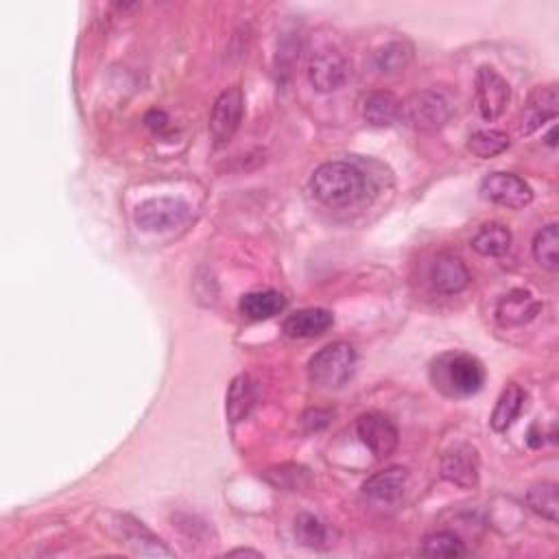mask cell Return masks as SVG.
Listing matches in <instances>:
<instances>
[{
    "instance_id": "2e32d148",
    "label": "cell",
    "mask_w": 559,
    "mask_h": 559,
    "mask_svg": "<svg viewBox=\"0 0 559 559\" xmlns=\"http://www.w3.org/2000/svg\"><path fill=\"white\" fill-rule=\"evenodd\" d=\"M335 326V317L326 308H302L284 319L282 330L291 339H315Z\"/></svg>"
},
{
    "instance_id": "4dcf8cb0",
    "label": "cell",
    "mask_w": 559,
    "mask_h": 559,
    "mask_svg": "<svg viewBox=\"0 0 559 559\" xmlns=\"http://www.w3.org/2000/svg\"><path fill=\"white\" fill-rule=\"evenodd\" d=\"M145 125L151 129V132H164L166 127H169V116H166V112L162 110H151L147 112L145 116Z\"/></svg>"
},
{
    "instance_id": "52a82bcc",
    "label": "cell",
    "mask_w": 559,
    "mask_h": 559,
    "mask_svg": "<svg viewBox=\"0 0 559 559\" xmlns=\"http://www.w3.org/2000/svg\"><path fill=\"white\" fill-rule=\"evenodd\" d=\"M479 193L492 204L520 210L533 201V188L514 173L496 171L485 175L479 184Z\"/></svg>"
},
{
    "instance_id": "30bf717a",
    "label": "cell",
    "mask_w": 559,
    "mask_h": 559,
    "mask_svg": "<svg viewBox=\"0 0 559 559\" xmlns=\"http://www.w3.org/2000/svg\"><path fill=\"white\" fill-rule=\"evenodd\" d=\"M356 433H359L361 442L376 459H387L396 453L398 448V428L391 422L385 413H363L359 422H356Z\"/></svg>"
},
{
    "instance_id": "8fae6325",
    "label": "cell",
    "mask_w": 559,
    "mask_h": 559,
    "mask_svg": "<svg viewBox=\"0 0 559 559\" xmlns=\"http://www.w3.org/2000/svg\"><path fill=\"white\" fill-rule=\"evenodd\" d=\"M511 99V88L507 79L492 66H481L477 70V107L483 121H496L507 110Z\"/></svg>"
},
{
    "instance_id": "1f68e13d",
    "label": "cell",
    "mask_w": 559,
    "mask_h": 559,
    "mask_svg": "<svg viewBox=\"0 0 559 559\" xmlns=\"http://www.w3.org/2000/svg\"><path fill=\"white\" fill-rule=\"evenodd\" d=\"M263 557V553H258V551H252V549H236V551H230L228 557Z\"/></svg>"
},
{
    "instance_id": "f1b7e54d",
    "label": "cell",
    "mask_w": 559,
    "mask_h": 559,
    "mask_svg": "<svg viewBox=\"0 0 559 559\" xmlns=\"http://www.w3.org/2000/svg\"><path fill=\"white\" fill-rule=\"evenodd\" d=\"M265 479L273 487H280V490H289V492L300 490V487L308 485V481H311V477H308V470L300 468V466H280V468L267 470Z\"/></svg>"
},
{
    "instance_id": "ac0fdd59",
    "label": "cell",
    "mask_w": 559,
    "mask_h": 559,
    "mask_svg": "<svg viewBox=\"0 0 559 559\" xmlns=\"http://www.w3.org/2000/svg\"><path fill=\"white\" fill-rule=\"evenodd\" d=\"M361 110H363L365 123L376 129L391 127L396 121H400V101L396 99V94L385 90H376L367 94L363 99Z\"/></svg>"
},
{
    "instance_id": "f546056e",
    "label": "cell",
    "mask_w": 559,
    "mask_h": 559,
    "mask_svg": "<svg viewBox=\"0 0 559 559\" xmlns=\"http://www.w3.org/2000/svg\"><path fill=\"white\" fill-rule=\"evenodd\" d=\"M328 422H330V413L328 411L315 409V411H308L304 415V424L308 426V431H319V428L328 426Z\"/></svg>"
},
{
    "instance_id": "603a6c76",
    "label": "cell",
    "mask_w": 559,
    "mask_h": 559,
    "mask_svg": "<svg viewBox=\"0 0 559 559\" xmlns=\"http://www.w3.org/2000/svg\"><path fill=\"white\" fill-rule=\"evenodd\" d=\"M293 533L297 544L306 546V549H326L330 544V529L321 518L313 514H300L295 518Z\"/></svg>"
},
{
    "instance_id": "8992f818",
    "label": "cell",
    "mask_w": 559,
    "mask_h": 559,
    "mask_svg": "<svg viewBox=\"0 0 559 559\" xmlns=\"http://www.w3.org/2000/svg\"><path fill=\"white\" fill-rule=\"evenodd\" d=\"M243 112H245V99L241 88L234 86L219 94L217 101L212 105L210 123H208L214 147L217 149L225 147L234 138V134L239 132Z\"/></svg>"
},
{
    "instance_id": "44dd1931",
    "label": "cell",
    "mask_w": 559,
    "mask_h": 559,
    "mask_svg": "<svg viewBox=\"0 0 559 559\" xmlns=\"http://www.w3.org/2000/svg\"><path fill=\"white\" fill-rule=\"evenodd\" d=\"M287 308V300L278 291H252L241 297L239 311L252 321H265L280 315Z\"/></svg>"
},
{
    "instance_id": "4fadbf2b",
    "label": "cell",
    "mask_w": 559,
    "mask_h": 559,
    "mask_svg": "<svg viewBox=\"0 0 559 559\" xmlns=\"http://www.w3.org/2000/svg\"><path fill=\"white\" fill-rule=\"evenodd\" d=\"M557 112H559L557 88L555 86L538 88L531 94L525 110L520 114V134L531 136L533 132H538L544 123L555 121Z\"/></svg>"
},
{
    "instance_id": "83f0119b",
    "label": "cell",
    "mask_w": 559,
    "mask_h": 559,
    "mask_svg": "<svg viewBox=\"0 0 559 559\" xmlns=\"http://www.w3.org/2000/svg\"><path fill=\"white\" fill-rule=\"evenodd\" d=\"M466 544L461 542L459 535L450 531H437L428 535L422 542V555L426 557H463L466 555Z\"/></svg>"
},
{
    "instance_id": "9c48e42d",
    "label": "cell",
    "mask_w": 559,
    "mask_h": 559,
    "mask_svg": "<svg viewBox=\"0 0 559 559\" xmlns=\"http://www.w3.org/2000/svg\"><path fill=\"white\" fill-rule=\"evenodd\" d=\"M112 533L116 535V540L125 544L129 551H134L136 555L145 557H173V551L169 546H164V542L153 535L140 520L127 514H116L112 522Z\"/></svg>"
},
{
    "instance_id": "7402d4cb",
    "label": "cell",
    "mask_w": 559,
    "mask_h": 559,
    "mask_svg": "<svg viewBox=\"0 0 559 559\" xmlns=\"http://www.w3.org/2000/svg\"><path fill=\"white\" fill-rule=\"evenodd\" d=\"M511 247V232L505 228L503 223H487L474 234L472 249L481 256L487 258H498L509 252Z\"/></svg>"
},
{
    "instance_id": "5bb4252c",
    "label": "cell",
    "mask_w": 559,
    "mask_h": 559,
    "mask_svg": "<svg viewBox=\"0 0 559 559\" xmlns=\"http://www.w3.org/2000/svg\"><path fill=\"white\" fill-rule=\"evenodd\" d=\"M431 282L439 293L455 295L470 284V271L459 256L439 254L431 267Z\"/></svg>"
},
{
    "instance_id": "d6986e66",
    "label": "cell",
    "mask_w": 559,
    "mask_h": 559,
    "mask_svg": "<svg viewBox=\"0 0 559 559\" xmlns=\"http://www.w3.org/2000/svg\"><path fill=\"white\" fill-rule=\"evenodd\" d=\"M256 404V383L252 376L241 374L232 380V385L228 389V396H225V415L232 424L243 422L249 413H252Z\"/></svg>"
},
{
    "instance_id": "9a60e30c",
    "label": "cell",
    "mask_w": 559,
    "mask_h": 559,
    "mask_svg": "<svg viewBox=\"0 0 559 559\" xmlns=\"http://www.w3.org/2000/svg\"><path fill=\"white\" fill-rule=\"evenodd\" d=\"M409 485V470L391 466L376 472L363 483V494L376 503H396Z\"/></svg>"
},
{
    "instance_id": "484cf974",
    "label": "cell",
    "mask_w": 559,
    "mask_h": 559,
    "mask_svg": "<svg viewBox=\"0 0 559 559\" xmlns=\"http://www.w3.org/2000/svg\"><path fill=\"white\" fill-rule=\"evenodd\" d=\"M509 145V136L505 132H498V129H481V132H474L468 138V151L483 160L501 156L509 149Z\"/></svg>"
},
{
    "instance_id": "3957f363",
    "label": "cell",
    "mask_w": 559,
    "mask_h": 559,
    "mask_svg": "<svg viewBox=\"0 0 559 559\" xmlns=\"http://www.w3.org/2000/svg\"><path fill=\"white\" fill-rule=\"evenodd\" d=\"M356 363H359V356L354 346L346 341H335L308 361V378L321 389H343L352 380Z\"/></svg>"
},
{
    "instance_id": "7a4b0ae2",
    "label": "cell",
    "mask_w": 559,
    "mask_h": 559,
    "mask_svg": "<svg viewBox=\"0 0 559 559\" xmlns=\"http://www.w3.org/2000/svg\"><path fill=\"white\" fill-rule=\"evenodd\" d=\"M431 380L435 389L446 396L468 398L483 389L485 367L477 356L466 352H448L433 361Z\"/></svg>"
},
{
    "instance_id": "277c9868",
    "label": "cell",
    "mask_w": 559,
    "mask_h": 559,
    "mask_svg": "<svg viewBox=\"0 0 559 559\" xmlns=\"http://www.w3.org/2000/svg\"><path fill=\"white\" fill-rule=\"evenodd\" d=\"M453 116L450 101L437 90H422L400 101V121L415 132H439Z\"/></svg>"
},
{
    "instance_id": "6da1fadb",
    "label": "cell",
    "mask_w": 559,
    "mask_h": 559,
    "mask_svg": "<svg viewBox=\"0 0 559 559\" xmlns=\"http://www.w3.org/2000/svg\"><path fill=\"white\" fill-rule=\"evenodd\" d=\"M311 190L324 206L348 208L365 197L367 180L363 171L350 162H326L313 173Z\"/></svg>"
},
{
    "instance_id": "ffe728a7",
    "label": "cell",
    "mask_w": 559,
    "mask_h": 559,
    "mask_svg": "<svg viewBox=\"0 0 559 559\" xmlns=\"http://www.w3.org/2000/svg\"><path fill=\"white\" fill-rule=\"evenodd\" d=\"M525 400H527V394L520 385L509 383L503 389V394L498 396L496 407L490 418V424L496 433H505L507 428H511V424L520 418L522 407H525Z\"/></svg>"
},
{
    "instance_id": "7c38bea8",
    "label": "cell",
    "mask_w": 559,
    "mask_h": 559,
    "mask_svg": "<svg viewBox=\"0 0 559 559\" xmlns=\"http://www.w3.org/2000/svg\"><path fill=\"white\" fill-rule=\"evenodd\" d=\"M442 477L463 490L479 485L481 457L479 450L470 444H455L442 457Z\"/></svg>"
},
{
    "instance_id": "cb8c5ba5",
    "label": "cell",
    "mask_w": 559,
    "mask_h": 559,
    "mask_svg": "<svg viewBox=\"0 0 559 559\" xmlns=\"http://www.w3.org/2000/svg\"><path fill=\"white\" fill-rule=\"evenodd\" d=\"M413 46L409 42H389L374 53V64L385 75H398L409 68Z\"/></svg>"
},
{
    "instance_id": "d4e9b609",
    "label": "cell",
    "mask_w": 559,
    "mask_h": 559,
    "mask_svg": "<svg viewBox=\"0 0 559 559\" xmlns=\"http://www.w3.org/2000/svg\"><path fill=\"white\" fill-rule=\"evenodd\" d=\"M533 258L540 267L557 271L559 269V228L557 223L546 225L533 241Z\"/></svg>"
},
{
    "instance_id": "4316f807",
    "label": "cell",
    "mask_w": 559,
    "mask_h": 559,
    "mask_svg": "<svg viewBox=\"0 0 559 559\" xmlns=\"http://www.w3.org/2000/svg\"><path fill=\"white\" fill-rule=\"evenodd\" d=\"M527 505L540 514L542 518L557 522L559 518V501L555 483H538L527 492Z\"/></svg>"
},
{
    "instance_id": "5b68a950",
    "label": "cell",
    "mask_w": 559,
    "mask_h": 559,
    "mask_svg": "<svg viewBox=\"0 0 559 559\" xmlns=\"http://www.w3.org/2000/svg\"><path fill=\"white\" fill-rule=\"evenodd\" d=\"M190 214H193V208L184 199L156 197L136 206L134 221L145 232H169L184 225Z\"/></svg>"
},
{
    "instance_id": "ba28073f",
    "label": "cell",
    "mask_w": 559,
    "mask_h": 559,
    "mask_svg": "<svg viewBox=\"0 0 559 559\" xmlns=\"http://www.w3.org/2000/svg\"><path fill=\"white\" fill-rule=\"evenodd\" d=\"M348 77H350L348 59L337 49H332V46L319 49L311 57V64H308V81H311V86L317 92L321 94L337 92L343 83L348 81Z\"/></svg>"
},
{
    "instance_id": "d6a6232c",
    "label": "cell",
    "mask_w": 559,
    "mask_h": 559,
    "mask_svg": "<svg viewBox=\"0 0 559 559\" xmlns=\"http://www.w3.org/2000/svg\"><path fill=\"white\" fill-rule=\"evenodd\" d=\"M555 134H557V129L553 127V129H551V134H549V136H546V142H549V145H551V147H555Z\"/></svg>"
},
{
    "instance_id": "e0dca14e",
    "label": "cell",
    "mask_w": 559,
    "mask_h": 559,
    "mask_svg": "<svg viewBox=\"0 0 559 559\" xmlns=\"http://www.w3.org/2000/svg\"><path fill=\"white\" fill-rule=\"evenodd\" d=\"M540 311H542V304L535 300L529 291L516 289L507 293L503 300L498 302L496 319L501 326H522L538 317Z\"/></svg>"
}]
</instances>
